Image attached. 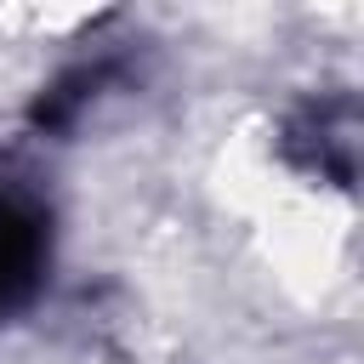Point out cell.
<instances>
[{
  "instance_id": "obj_1",
  "label": "cell",
  "mask_w": 364,
  "mask_h": 364,
  "mask_svg": "<svg viewBox=\"0 0 364 364\" xmlns=\"http://www.w3.org/2000/svg\"><path fill=\"white\" fill-rule=\"evenodd\" d=\"M51 267V216L34 193L0 188V318L23 313Z\"/></svg>"
}]
</instances>
